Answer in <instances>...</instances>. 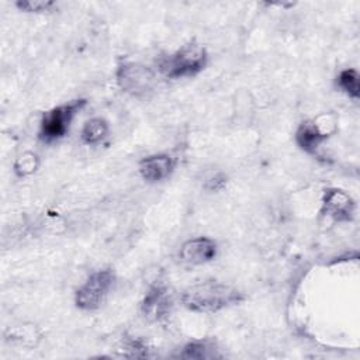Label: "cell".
<instances>
[{
    "mask_svg": "<svg viewBox=\"0 0 360 360\" xmlns=\"http://www.w3.org/2000/svg\"><path fill=\"white\" fill-rule=\"evenodd\" d=\"M179 356L183 357V359H212V357H221V354L217 353V349H215L214 343H210L207 340L187 343L183 347V352Z\"/></svg>",
    "mask_w": 360,
    "mask_h": 360,
    "instance_id": "obj_12",
    "label": "cell"
},
{
    "mask_svg": "<svg viewBox=\"0 0 360 360\" xmlns=\"http://www.w3.org/2000/svg\"><path fill=\"white\" fill-rule=\"evenodd\" d=\"M207 59V51L201 45L188 44L179 51L160 58L158 68L166 79L191 77L205 68Z\"/></svg>",
    "mask_w": 360,
    "mask_h": 360,
    "instance_id": "obj_2",
    "label": "cell"
},
{
    "mask_svg": "<svg viewBox=\"0 0 360 360\" xmlns=\"http://www.w3.org/2000/svg\"><path fill=\"white\" fill-rule=\"evenodd\" d=\"M174 169V160L167 153H155L139 162V173L148 183H158L167 179Z\"/></svg>",
    "mask_w": 360,
    "mask_h": 360,
    "instance_id": "obj_9",
    "label": "cell"
},
{
    "mask_svg": "<svg viewBox=\"0 0 360 360\" xmlns=\"http://www.w3.org/2000/svg\"><path fill=\"white\" fill-rule=\"evenodd\" d=\"M172 308H173L172 292L163 284L150 285L141 302L142 315L149 322H162L167 319L172 312Z\"/></svg>",
    "mask_w": 360,
    "mask_h": 360,
    "instance_id": "obj_5",
    "label": "cell"
},
{
    "mask_svg": "<svg viewBox=\"0 0 360 360\" xmlns=\"http://www.w3.org/2000/svg\"><path fill=\"white\" fill-rule=\"evenodd\" d=\"M322 214L338 222L352 221L354 214V201L340 188H326L322 197Z\"/></svg>",
    "mask_w": 360,
    "mask_h": 360,
    "instance_id": "obj_7",
    "label": "cell"
},
{
    "mask_svg": "<svg viewBox=\"0 0 360 360\" xmlns=\"http://www.w3.org/2000/svg\"><path fill=\"white\" fill-rule=\"evenodd\" d=\"M115 281V274L110 269H103L91 273L87 280L76 290L75 304L83 311L98 309Z\"/></svg>",
    "mask_w": 360,
    "mask_h": 360,
    "instance_id": "obj_3",
    "label": "cell"
},
{
    "mask_svg": "<svg viewBox=\"0 0 360 360\" xmlns=\"http://www.w3.org/2000/svg\"><path fill=\"white\" fill-rule=\"evenodd\" d=\"M15 6L22 10V11H28V13H41V11H48L52 6L53 1H44V0H24V1H17Z\"/></svg>",
    "mask_w": 360,
    "mask_h": 360,
    "instance_id": "obj_15",
    "label": "cell"
},
{
    "mask_svg": "<svg viewBox=\"0 0 360 360\" xmlns=\"http://www.w3.org/2000/svg\"><path fill=\"white\" fill-rule=\"evenodd\" d=\"M328 138V134L314 121H304L295 132L297 145L307 153H315L319 145Z\"/></svg>",
    "mask_w": 360,
    "mask_h": 360,
    "instance_id": "obj_10",
    "label": "cell"
},
{
    "mask_svg": "<svg viewBox=\"0 0 360 360\" xmlns=\"http://www.w3.org/2000/svg\"><path fill=\"white\" fill-rule=\"evenodd\" d=\"M108 134V124L103 118H91L84 122L82 128V142L86 145L100 143Z\"/></svg>",
    "mask_w": 360,
    "mask_h": 360,
    "instance_id": "obj_11",
    "label": "cell"
},
{
    "mask_svg": "<svg viewBox=\"0 0 360 360\" xmlns=\"http://www.w3.org/2000/svg\"><path fill=\"white\" fill-rule=\"evenodd\" d=\"M218 252L217 242L207 236L186 240L180 248V259L188 264H204L215 259Z\"/></svg>",
    "mask_w": 360,
    "mask_h": 360,
    "instance_id": "obj_8",
    "label": "cell"
},
{
    "mask_svg": "<svg viewBox=\"0 0 360 360\" xmlns=\"http://www.w3.org/2000/svg\"><path fill=\"white\" fill-rule=\"evenodd\" d=\"M84 98L73 100L70 103L58 105L51 108L42 115L41 124H39V132L38 136L42 142L51 143L53 141H58L66 135L69 131L70 122L84 105H86Z\"/></svg>",
    "mask_w": 360,
    "mask_h": 360,
    "instance_id": "obj_4",
    "label": "cell"
},
{
    "mask_svg": "<svg viewBox=\"0 0 360 360\" xmlns=\"http://www.w3.org/2000/svg\"><path fill=\"white\" fill-rule=\"evenodd\" d=\"M338 87L345 91L352 98L360 97V84H359V73L354 69H345L336 77Z\"/></svg>",
    "mask_w": 360,
    "mask_h": 360,
    "instance_id": "obj_13",
    "label": "cell"
},
{
    "mask_svg": "<svg viewBox=\"0 0 360 360\" xmlns=\"http://www.w3.org/2000/svg\"><path fill=\"white\" fill-rule=\"evenodd\" d=\"M242 300V292L218 281H204L190 285L181 294V304L187 309L202 314L218 312L240 302Z\"/></svg>",
    "mask_w": 360,
    "mask_h": 360,
    "instance_id": "obj_1",
    "label": "cell"
},
{
    "mask_svg": "<svg viewBox=\"0 0 360 360\" xmlns=\"http://www.w3.org/2000/svg\"><path fill=\"white\" fill-rule=\"evenodd\" d=\"M117 80L122 90L132 94H139L150 89L153 75L148 68L142 65L134 62H124L118 66Z\"/></svg>",
    "mask_w": 360,
    "mask_h": 360,
    "instance_id": "obj_6",
    "label": "cell"
},
{
    "mask_svg": "<svg viewBox=\"0 0 360 360\" xmlns=\"http://www.w3.org/2000/svg\"><path fill=\"white\" fill-rule=\"evenodd\" d=\"M38 166V160L37 156L34 153H24L22 156H20L15 162V173L18 176H27L35 172Z\"/></svg>",
    "mask_w": 360,
    "mask_h": 360,
    "instance_id": "obj_14",
    "label": "cell"
}]
</instances>
